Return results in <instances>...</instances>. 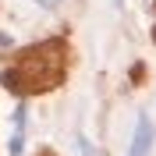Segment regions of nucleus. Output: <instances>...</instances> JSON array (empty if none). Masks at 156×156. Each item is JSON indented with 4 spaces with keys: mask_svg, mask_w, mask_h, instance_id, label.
<instances>
[{
    "mask_svg": "<svg viewBox=\"0 0 156 156\" xmlns=\"http://www.w3.org/2000/svg\"><path fill=\"white\" fill-rule=\"evenodd\" d=\"M153 142H156L153 121H149V114H142V117H138V124H135V138H131V149H128V156H149Z\"/></svg>",
    "mask_w": 156,
    "mask_h": 156,
    "instance_id": "1",
    "label": "nucleus"
},
{
    "mask_svg": "<svg viewBox=\"0 0 156 156\" xmlns=\"http://www.w3.org/2000/svg\"><path fill=\"white\" fill-rule=\"evenodd\" d=\"M25 153V107L14 110V135H11V156Z\"/></svg>",
    "mask_w": 156,
    "mask_h": 156,
    "instance_id": "2",
    "label": "nucleus"
},
{
    "mask_svg": "<svg viewBox=\"0 0 156 156\" xmlns=\"http://www.w3.org/2000/svg\"><path fill=\"white\" fill-rule=\"evenodd\" d=\"M36 4H43V7H57L60 0H36Z\"/></svg>",
    "mask_w": 156,
    "mask_h": 156,
    "instance_id": "3",
    "label": "nucleus"
},
{
    "mask_svg": "<svg viewBox=\"0 0 156 156\" xmlns=\"http://www.w3.org/2000/svg\"><path fill=\"white\" fill-rule=\"evenodd\" d=\"M114 4H124V0H114Z\"/></svg>",
    "mask_w": 156,
    "mask_h": 156,
    "instance_id": "4",
    "label": "nucleus"
}]
</instances>
